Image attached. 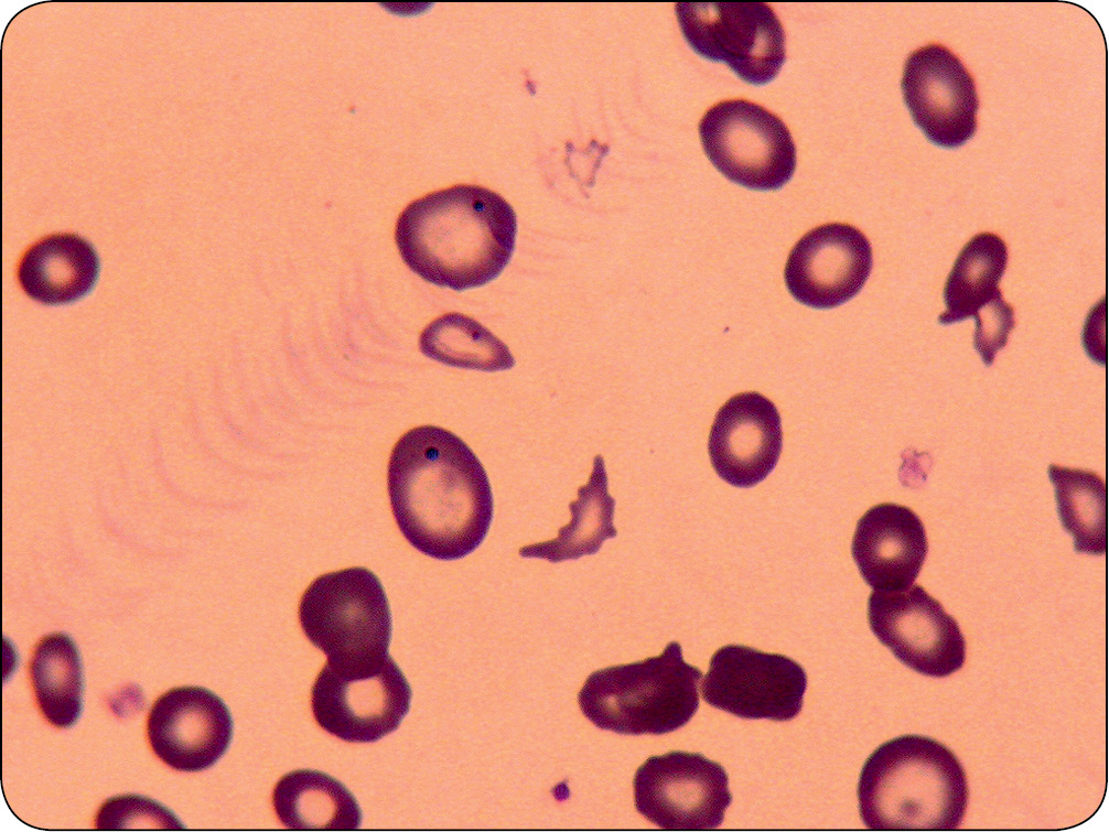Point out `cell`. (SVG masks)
<instances>
[{
	"mask_svg": "<svg viewBox=\"0 0 1109 832\" xmlns=\"http://www.w3.org/2000/svg\"><path fill=\"white\" fill-rule=\"evenodd\" d=\"M97 273L96 252L85 239L75 234H55L25 251L18 280L33 300L62 304L84 296L94 287Z\"/></svg>",
	"mask_w": 1109,
	"mask_h": 832,
	"instance_id": "e0dca14e",
	"label": "cell"
},
{
	"mask_svg": "<svg viewBox=\"0 0 1109 832\" xmlns=\"http://www.w3.org/2000/svg\"><path fill=\"white\" fill-rule=\"evenodd\" d=\"M517 218L497 193L460 184L411 202L395 240L407 267L426 281L456 291L484 285L509 262Z\"/></svg>",
	"mask_w": 1109,
	"mask_h": 832,
	"instance_id": "7a4b0ae2",
	"label": "cell"
},
{
	"mask_svg": "<svg viewBox=\"0 0 1109 832\" xmlns=\"http://www.w3.org/2000/svg\"><path fill=\"white\" fill-rule=\"evenodd\" d=\"M411 689L387 656L365 668L326 662L311 691L316 723L348 743H373L398 728L409 712Z\"/></svg>",
	"mask_w": 1109,
	"mask_h": 832,
	"instance_id": "ba28073f",
	"label": "cell"
},
{
	"mask_svg": "<svg viewBox=\"0 0 1109 832\" xmlns=\"http://www.w3.org/2000/svg\"><path fill=\"white\" fill-rule=\"evenodd\" d=\"M700 669L669 642L661 655L591 673L578 694L583 715L601 730L661 735L686 725L699 707Z\"/></svg>",
	"mask_w": 1109,
	"mask_h": 832,
	"instance_id": "277c9868",
	"label": "cell"
},
{
	"mask_svg": "<svg viewBox=\"0 0 1109 832\" xmlns=\"http://www.w3.org/2000/svg\"><path fill=\"white\" fill-rule=\"evenodd\" d=\"M1008 263V248L997 235L982 233L962 248L944 288V325L969 317L975 321L987 311L1008 303L999 288Z\"/></svg>",
	"mask_w": 1109,
	"mask_h": 832,
	"instance_id": "ac0fdd59",
	"label": "cell"
},
{
	"mask_svg": "<svg viewBox=\"0 0 1109 832\" xmlns=\"http://www.w3.org/2000/svg\"><path fill=\"white\" fill-rule=\"evenodd\" d=\"M901 87L914 122L933 143L958 148L975 134L979 108L975 80L944 45L928 44L909 54Z\"/></svg>",
	"mask_w": 1109,
	"mask_h": 832,
	"instance_id": "7c38bea8",
	"label": "cell"
},
{
	"mask_svg": "<svg viewBox=\"0 0 1109 832\" xmlns=\"http://www.w3.org/2000/svg\"><path fill=\"white\" fill-rule=\"evenodd\" d=\"M95 826L97 829L184 828L169 809L138 795H123L106 800L97 812Z\"/></svg>",
	"mask_w": 1109,
	"mask_h": 832,
	"instance_id": "cb8c5ba5",
	"label": "cell"
},
{
	"mask_svg": "<svg viewBox=\"0 0 1109 832\" xmlns=\"http://www.w3.org/2000/svg\"><path fill=\"white\" fill-rule=\"evenodd\" d=\"M233 720L226 704L202 687H180L153 703L147 734L154 754L179 771H201L227 750Z\"/></svg>",
	"mask_w": 1109,
	"mask_h": 832,
	"instance_id": "5bb4252c",
	"label": "cell"
},
{
	"mask_svg": "<svg viewBox=\"0 0 1109 832\" xmlns=\"http://www.w3.org/2000/svg\"><path fill=\"white\" fill-rule=\"evenodd\" d=\"M927 552L925 527L905 506L876 505L857 523L852 555L873 590L901 591L913 585Z\"/></svg>",
	"mask_w": 1109,
	"mask_h": 832,
	"instance_id": "2e32d148",
	"label": "cell"
},
{
	"mask_svg": "<svg viewBox=\"0 0 1109 832\" xmlns=\"http://www.w3.org/2000/svg\"><path fill=\"white\" fill-rule=\"evenodd\" d=\"M299 620L306 638L335 666L364 668L388 656L390 609L383 585L367 569L315 579L301 597Z\"/></svg>",
	"mask_w": 1109,
	"mask_h": 832,
	"instance_id": "5b68a950",
	"label": "cell"
},
{
	"mask_svg": "<svg viewBox=\"0 0 1109 832\" xmlns=\"http://www.w3.org/2000/svg\"><path fill=\"white\" fill-rule=\"evenodd\" d=\"M872 633L914 671L943 678L965 663L966 641L955 618L920 585L874 590L868 601Z\"/></svg>",
	"mask_w": 1109,
	"mask_h": 832,
	"instance_id": "8fae6325",
	"label": "cell"
},
{
	"mask_svg": "<svg viewBox=\"0 0 1109 832\" xmlns=\"http://www.w3.org/2000/svg\"><path fill=\"white\" fill-rule=\"evenodd\" d=\"M633 786L636 810L661 829H715L732 802L724 768L697 753L649 757Z\"/></svg>",
	"mask_w": 1109,
	"mask_h": 832,
	"instance_id": "9c48e42d",
	"label": "cell"
},
{
	"mask_svg": "<svg viewBox=\"0 0 1109 832\" xmlns=\"http://www.w3.org/2000/svg\"><path fill=\"white\" fill-rule=\"evenodd\" d=\"M703 150L730 181L752 190L784 186L796 168V147L785 123L745 99L721 101L699 123Z\"/></svg>",
	"mask_w": 1109,
	"mask_h": 832,
	"instance_id": "8992f818",
	"label": "cell"
},
{
	"mask_svg": "<svg viewBox=\"0 0 1109 832\" xmlns=\"http://www.w3.org/2000/svg\"><path fill=\"white\" fill-rule=\"evenodd\" d=\"M388 493L408 542L439 560L472 553L493 518L482 463L459 436L434 425L414 428L398 440L388 465Z\"/></svg>",
	"mask_w": 1109,
	"mask_h": 832,
	"instance_id": "6da1fadb",
	"label": "cell"
},
{
	"mask_svg": "<svg viewBox=\"0 0 1109 832\" xmlns=\"http://www.w3.org/2000/svg\"><path fill=\"white\" fill-rule=\"evenodd\" d=\"M420 350L448 366L482 371L509 369L515 359L508 347L477 321L448 313L421 333Z\"/></svg>",
	"mask_w": 1109,
	"mask_h": 832,
	"instance_id": "603a6c76",
	"label": "cell"
},
{
	"mask_svg": "<svg viewBox=\"0 0 1109 832\" xmlns=\"http://www.w3.org/2000/svg\"><path fill=\"white\" fill-rule=\"evenodd\" d=\"M571 520L561 527L557 538L525 545L523 558L545 559L551 563L595 554L604 540L617 536L613 526L615 500L607 490L604 460L596 455L589 482L578 489V499L569 505Z\"/></svg>",
	"mask_w": 1109,
	"mask_h": 832,
	"instance_id": "ffe728a7",
	"label": "cell"
},
{
	"mask_svg": "<svg viewBox=\"0 0 1109 832\" xmlns=\"http://www.w3.org/2000/svg\"><path fill=\"white\" fill-rule=\"evenodd\" d=\"M872 248L855 227L831 223L804 235L792 249L785 283L800 303L832 309L851 300L872 270Z\"/></svg>",
	"mask_w": 1109,
	"mask_h": 832,
	"instance_id": "4fadbf2b",
	"label": "cell"
},
{
	"mask_svg": "<svg viewBox=\"0 0 1109 832\" xmlns=\"http://www.w3.org/2000/svg\"><path fill=\"white\" fill-rule=\"evenodd\" d=\"M36 703L50 724L67 728L83 709L84 679L80 657L72 638L62 633L43 637L30 661Z\"/></svg>",
	"mask_w": 1109,
	"mask_h": 832,
	"instance_id": "44dd1931",
	"label": "cell"
},
{
	"mask_svg": "<svg viewBox=\"0 0 1109 832\" xmlns=\"http://www.w3.org/2000/svg\"><path fill=\"white\" fill-rule=\"evenodd\" d=\"M859 812L874 830H954L966 814L965 770L941 743L895 737L865 760L858 782Z\"/></svg>",
	"mask_w": 1109,
	"mask_h": 832,
	"instance_id": "3957f363",
	"label": "cell"
},
{
	"mask_svg": "<svg viewBox=\"0 0 1109 832\" xmlns=\"http://www.w3.org/2000/svg\"><path fill=\"white\" fill-rule=\"evenodd\" d=\"M1057 510L1077 552L1101 555L1107 549V493L1097 474L1049 465Z\"/></svg>",
	"mask_w": 1109,
	"mask_h": 832,
	"instance_id": "7402d4cb",
	"label": "cell"
},
{
	"mask_svg": "<svg viewBox=\"0 0 1109 832\" xmlns=\"http://www.w3.org/2000/svg\"><path fill=\"white\" fill-rule=\"evenodd\" d=\"M681 32L700 56L725 63L753 85L772 82L786 58V37L765 3H678Z\"/></svg>",
	"mask_w": 1109,
	"mask_h": 832,
	"instance_id": "52a82bcc",
	"label": "cell"
},
{
	"mask_svg": "<svg viewBox=\"0 0 1109 832\" xmlns=\"http://www.w3.org/2000/svg\"><path fill=\"white\" fill-rule=\"evenodd\" d=\"M783 444L775 404L757 392L729 399L718 411L709 435L715 473L735 487H752L775 468Z\"/></svg>",
	"mask_w": 1109,
	"mask_h": 832,
	"instance_id": "9a60e30c",
	"label": "cell"
},
{
	"mask_svg": "<svg viewBox=\"0 0 1109 832\" xmlns=\"http://www.w3.org/2000/svg\"><path fill=\"white\" fill-rule=\"evenodd\" d=\"M807 674L795 660L742 645L718 649L702 681L703 700L746 720L786 722L801 711Z\"/></svg>",
	"mask_w": 1109,
	"mask_h": 832,
	"instance_id": "30bf717a",
	"label": "cell"
},
{
	"mask_svg": "<svg viewBox=\"0 0 1109 832\" xmlns=\"http://www.w3.org/2000/svg\"><path fill=\"white\" fill-rule=\"evenodd\" d=\"M272 804L289 829H357L362 811L352 792L327 774L300 769L276 784Z\"/></svg>",
	"mask_w": 1109,
	"mask_h": 832,
	"instance_id": "d6986e66",
	"label": "cell"
}]
</instances>
